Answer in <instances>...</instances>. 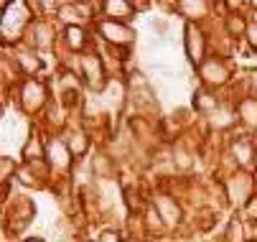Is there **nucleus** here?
<instances>
[{
  "label": "nucleus",
  "mask_w": 257,
  "mask_h": 242,
  "mask_svg": "<svg viewBox=\"0 0 257 242\" xmlns=\"http://www.w3.org/2000/svg\"><path fill=\"white\" fill-rule=\"evenodd\" d=\"M23 158H26V163H33V161H46V143H44L36 133L28 138L26 146H23Z\"/></svg>",
  "instance_id": "23"
},
{
  "label": "nucleus",
  "mask_w": 257,
  "mask_h": 242,
  "mask_svg": "<svg viewBox=\"0 0 257 242\" xmlns=\"http://www.w3.org/2000/svg\"><path fill=\"white\" fill-rule=\"evenodd\" d=\"M224 33L229 39H244L247 36V28H249V21L244 13H224Z\"/></svg>",
  "instance_id": "20"
},
{
  "label": "nucleus",
  "mask_w": 257,
  "mask_h": 242,
  "mask_svg": "<svg viewBox=\"0 0 257 242\" xmlns=\"http://www.w3.org/2000/svg\"><path fill=\"white\" fill-rule=\"evenodd\" d=\"M87 242H92V239H87Z\"/></svg>",
  "instance_id": "35"
},
{
  "label": "nucleus",
  "mask_w": 257,
  "mask_h": 242,
  "mask_svg": "<svg viewBox=\"0 0 257 242\" xmlns=\"http://www.w3.org/2000/svg\"><path fill=\"white\" fill-rule=\"evenodd\" d=\"M143 224H145V229H148L151 234L166 229V224H163V219H161V214H158V209H156L153 204L148 206V209H145V219H143Z\"/></svg>",
  "instance_id": "26"
},
{
  "label": "nucleus",
  "mask_w": 257,
  "mask_h": 242,
  "mask_svg": "<svg viewBox=\"0 0 257 242\" xmlns=\"http://www.w3.org/2000/svg\"><path fill=\"white\" fill-rule=\"evenodd\" d=\"M244 41H247V46H249L252 51H257V18H254V21H249V28H247Z\"/></svg>",
  "instance_id": "30"
},
{
  "label": "nucleus",
  "mask_w": 257,
  "mask_h": 242,
  "mask_svg": "<svg viewBox=\"0 0 257 242\" xmlns=\"http://www.w3.org/2000/svg\"><path fill=\"white\" fill-rule=\"evenodd\" d=\"M135 16H138V8L130 0H102L99 18H109L117 23H133Z\"/></svg>",
  "instance_id": "12"
},
{
  "label": "nucleus",
  "mask_w": 257,
  "mask_h": 242,
  "mask_svg": "<svg viewBox=\"0 0 257 242\" xmlns=\"http://www.w3.org/2000/svg\"><path fill=\"white\" fill-rule=\"evenodd\" d=\"M229 158L234 161V168H242V171L257 168V146L252 141V135L232 138V143H229Z\"/></svg>",
  "instance_id": "8"
},
{
  "label": "nucleus",
  "mask_w": 257,
  "mask_h": 242,
  "mask_svg": "<svg viewBox=\"0 0 257 242\" xmlns=\"http://www.w3.org/2000/svg\"><path fill=\"white\" fill-rule=\"evenodd\" d=\"M183 49H186V56L196 69L209 59V41H206V33L199 23L183 26Z\"/></svg>",
  "instance_id": "6"
},
{
  "label": "nucleus",
  "mask_w": 257,
  "mask_h": 242,
  "mask_svg": "<svg viewBox=\"0 0 257 242\" xmlns=\"http://www.w3.org/2000/svg\"><path fill=\"white\" fill-rule=\"evenodd\" d=\"M94 242H125V239H122V232L120 229H102Z\"/></svg>",
  "instance_id": "29"
},
{
  "label": "nucleus",
  "mask_w": 257,
  "mask_h": 242,
  "mask_svg": "<svg viewBox=\"0 0 257 242\" xmlns=\"http://www.w3.org/2000/svg\"><path fill=\"white\" fill-rule=\"evenodd\" d=\"M3 36L6 41L11 39V31L13 33H26L28 26L36 21L31 13H33V6L31 3H23V0H16V3H3Z\"/></svg>",
  "instance_id": "5"
},
{
  "label": "nucleus",
  "mask_w": 257,
  "mask_h": 242,
  "mask_svg": "<svg viewBox=\"0 0 257 242\" xmlns=\"http://www.w3.org/2000/svg\"><path fill=\"white\" fill-rule=\"evenodd\" d=\"M244 209H247V214H249V219H254L257 222V194H254V199L244 206Z\"/></svg>",
  "instance_id": "32"
},
{
  "label": "nucleus",
  "mask_w": 257,
  "mask_h": 242,
  "mask_svg": "<svg viewBox=\"0 0 257 242\" xmlns=\"http://www.w3.org/2000/svg\"><path fill=\"white\" fill-rule=\"evenodd\" d=\"M209 128L216 130V133H224V130H232L237 123H239V112H237V105L232 102H222L209 117Z\"/></svg>",
  "instance_id": "14"
},
{
  "label": "nucleus",
  "mask_w": 257,
  "mask_h": 242,
  "mask_svg": "<svg viewBox=\"0 0 257 242\" xmlns=\"http://www.w3.org/2000/svg\"><path fill=\"white\" fill-rule=\"evenodd\" d=\"M254 189H257V176L252 174V171L234 168L224 179V194L237 209H244V206L254 199Z\"/></svg>",
  "instance_id": "1"
},
{
  "label": "nucleus",
  "mask_w": 257,
  "mask_h": 242,
  "mask_svg": "<svg viewBox=\"0 0 257 242\" xmlns=\"http://www.w3.org/2000/svg\"><path fill=\"white\" fill-rule=\"evenodd\" d=\"M224 242H247V224H244L239 217H232V219L227 222Z\"/></svg>",
  "instance_id": "25"
},
{
  "label": "nucleus",
  "mask_w": 257,
  "mask_h": 242,
  "mask_svg": "<svg viewBox=\"0 0 257 242\" xmlns=\"http://www.w3.org/2000/svg\"><path fill=\"white\" fill-rule=\"evenodd\" d=\"M191 105H194V110H196V112H201V115H206V117H209L219 105H222V97H219L214 89L201 87V89H196V92H194Z\"/></svg>",
  "instance_id": "18"
},
{
  "label": "nucleus",
  "mask_w": 257,
  "mask_h": 242,
  "mask_svg": "<svg viewBox=\"0 0 257 242\" xmlns=\"http://www.w3.org/2000/svg\"><path fill=\"white\" fill-rule=\"evenodd\" d=\"M151 28L156 31V36L158 39H168V21L166 18H161V16H156V18H151Z\"/></svg>",
  "instance_id": "28"
},
{
  "label": "nucleus",
  "mask_w": 257,
  "mask_h": 242,
  "mask_svg": "<svg viewBox=\"0 0 257 242\" xmlns=\"http://www.w3.org/2000/svg\"><path fill=\"white\" fill-rule=\"evenodd\" d=\"M61 41L66 44L69 51H74V54H84V46L89 44V36H87V31L84 26H66L61 28Z\"/></svg>",
  "instance_id": "16"
},
{
  "label": "nucleus",
  "mask_w": 257,
  "mask_h": 242,
  "mask_svg": "<svg viewBox=\"0 0 257 242\" xmlns=\"http://www.w3.org/2000/svg\"><path fill=\"white\" fill-rule=\"evenodd\" d=\"M237 112H239V123H242L247 130L257 133V97L242 94V97L237 99Z\"/></svg>",
  "instance_id": "17"
},
{
  "label": "nucleus",
  "mask_w": 257,
  "mask_h": 242,
  "mask_svg": "<svg viewBox=\"0 0 257 242\" xmlns=\"http://www.w3.org/2000/svg\"><path fill=\"white\" fill-rule=\"evenodd\" d=\"M153 206L158 209L166 229H176V227L183 224V209H181V204H178L176 196H171V194H156L153 196Z\"/></svg>",
  "instance_id": "10"
},
{
  "label": "nucleus",
  "mask_w": 257,
  "mask_h": 242,
  "mask_svg": "<svg viewBox=\"0 0 257 242\" xmlns=\"http://www.w3.org/2000/svg\"><path fill=\"white\" fill-rule=\"evenodd\" d=\"M46 163L54 171H69L74 158H71V151L66 146V138H59V135H51L46 141Z\"/></svg>",
  "instance_id": "9"
},
{
  "label": "nucleus",
  "mask_w": 257,
  "mask_h": 242,
  "mask_svg": "<svg viewBox=\"0 0 257 242\" xmlns=\"http://www.w3.org/2000/svg\"><path fill=\"white\" fill-rule=\"evenodd\" d=\"M18 102H21V110L26 115H36L46 107L49 102V89L41 79H26L21 92H18Z\"/></svg>",
  "instance_id": "7"
},
{
  "label": "nucleus",
  "mask_w": 257,
  "mask_h": 242,
  "mask_svg": "<svg viewBox=\"0 0 257 242\" xmlns=\"http://www.w3.org/2000/svg\"><path fill=\"white\" fill-rule=\"evenodd\" d=\"M23 242H46L44 237H28V239H23Z\"/></svg>",
  "instance_id": "33"
},
{
  "label": "nucleus",
  "mask_w": 257,
  "mask_h": 242,
  "mask_svg": "<svg viewBox=\"0 0 257 242\" xmlns=\"http://www.w3.org/2000/svg\"><path fill=\"white\" fill-rule=\"evenodd\" d=\"M196 74H199L201 87L216 92V89H222V87H227V84L232 82V66H229V61H227L222 54H214V56H209V59L196 69Z\"/></svg>",
  "instance_id": "2"
},
{
  "label": "nucleus",
  "mask_w": 257,
  "mask_h": 242,
  "mask_svg": "<svg viewBox=\"0 0 257 242\" xmlns=\"http://www.w3.org/2000/svg\"><path fill=\"white\" fill-rule=\"evenodd\" d=\"M97 33L104 44H109L112 49H130L135 44L138 31L130 23H117V21H109V18H97Z\"/></svg>",
  "instance_id": "3"
},
{
  "label": "nucleus",
  "mask_w": 257,
  "mask_h": 242,
  "mask_svg": "<svg viewBox=\"0 0 257 242\" xmlns=\"http://www.w3.org/2000/svg\"><path fill=\"white\" fill-rule=\"evenodd\" d=\"M79 74L84 79V84L94 92H102L109 79H107V66H104V59L97 54V51H84L79 56Z\"/></svg>",
  "instance_id": "4"
},
{
  "label": "nucleus",
  "mask_w": 257,
  "mask_h": 242,
  "mask_svg": "<svg viewBox=\"0 0 257 242\" xmlns=\"http://www.w3.org/2000/svg\"><path fill=\"white\" fill-rule=\"evenodd\" d=\"M26 36H28V46H31V49H49V46H54V41H56V28H54V23L46 21V18H36V21L28 26Z\"/></svg>",
  "instance_id": "11"
},
{
  "label": "nucleus",
  "mask_w": 257,
  "mask_h": 242,
  "mask_svg": "<svg viewBox=\"0 0 257 242\" xmlns=\"http://www.w3.org/2000/svg\"><path fill=\"white\" fill-rule=\"evenodd\" d=\"M16 64H18V69L23 74H28V77H33V74H39L41 72V59L36 56V51L33 49H21V51H16Z\"/></svg>",
  "instance_id": "21"
},
{
  "label": "nucleus",
  "mask_w": 257,
  "mask_h": 242,
  "mask_svg": "<svg viewBox=\"0 0 257 242\" xmlns=\"http://www.w3.org/2000/svg\"><path fill=\"white\" fill-rule=\"evenodd\" d=\"M247 94L257 97V69H252L249 77H247Z\"/></svg>",
  "instance_id": "31"
},
{
  "label": "nucleus",
  "mask_w": 257,
  "mask_h": 242,
  "mask_svg": "<svg viewBox=\"0 0 257 242\" xmlns=\"http://www.w3.org/2000/svg\"><path fill=\"white\" fill-rule=\"evenodd\" d=\"M16 179H18L23 186H33V189H39V186L44 184V181H41V179L31 171V166H28V163H23V166L16 171Z\"/></svg>",
  "instance_id": "27"
},
{
  "label": "nucleus",
  "mask_w": 257,
  "mask_h": 242,
  "mask_svg": "<svg viewBox=\"0 0 257 242\" xmlns=\"http://www.w3.org/2000/svg\"><path fill=\"white\" fill-rule=\"evenodd\" d=\"M211 8H214L211 0H181V3H176L181 18H186V23H199V26L211 16Z\"/></svg>",
  "instance_id": "13"
},
{
  "label": "nucleus",
  "mask_w": 257,
  "mask_h": 242,
  "mask_svg": "<svg viewBox=\"0 0 257 242\" xmlns=\"http://www.w3.org/2000/svg\"><path fill=\"white\" fill-rule=\"evenodd\" d=\"M56 18L64 23V28L66 26H82L84 21L92 18V11H89L87 3H61Z\"/></svg>",
  "instance_id": "15"
},
{
  "label": "nucleus",
  "mask_w": 257,
  "mask_h": 242,
  "mask_svg": "<svg viewBox=\"0 0 257 242\" xmlns=\"http://www.w3.org/2000/svg\"><path fill=\"white\" fill-rule=\"evenodd\" d=\"M92 174L97 179H102V181H109V179H112V174H115V161L109 158V156H104V153H97L92 158Z\"/></svg>",
  "instance_id": "24"
},
{
  "label": "nucleus",
  "mask_w": 257,
  "mask_h": 242,
  "mask_svg": "<svg viewBox=\"0 0 257 242\" xmlns=\"http://www.w3.org/2000/svg\"><path fill=\"white\" fill-rule=\"evenodd\" d=\"M171 161H173V168L176 171H191L194 168V153L186 148V143L178 141L171 151Z\"/></svg>",
  "instance_id": "22"
},
{
  "label": "nucleus",
  "mask_w": 257,
  "mask_h": 242,
  "mask_svg": "<svg viewBox=\"0 0 257 242\" xmlns=\"http://www.w3.org/2000/svg\"><path fill=\"white\" fill-rule=\"evenodd\" d=\"M66 146H69V151H71V158L79 161V158H84V156L89 153L92 141H89L87 130H82V128H71L69 135H66Z\"/></svg>",
  "instance_id": "19"
},
{
  "label": "nucleus",
  "mask_w": 257,
  "mask_h": 242,
  "mask_svg": "<svg viewBox=\"0 0 257 242\" xmlns=\"http://www.w3.org/2000/svg\"><path fill=\"white\" fill-rule=\"evenodd\" d=\"M249 8H252V11L257 13V0H254V3H249ZM254 18H257V16H254Z\"/></svg>",
  "instance_id": "34"
}]
</instances>
